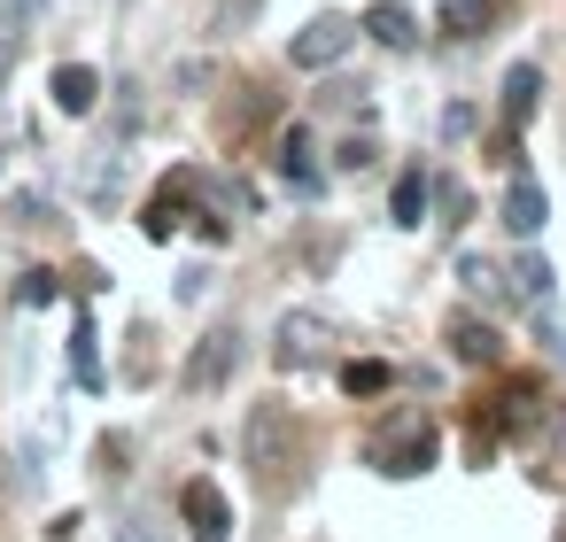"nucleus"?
Returning <instances> with one entry per match:
<instances>
[{
	"label": "nucleus",
	"mask_w": 566,
	"mask_h": 542,
	"mask_svg": "<svg viewBox=\"0 0 566 542\" xmlns=\"http://www.w3.org/2000/svg\"><path fill=\"white\" fill-rule=\"evenodd\" d=\"M326 341H334V333H326V318H318V310H287V318H280V364H295V372H303V364H318V357H326Z\"/></svg>",
	"instance_id": "nucleus-4"
},
{
	"label": "nucleus",
	"mask_w": 566,
	"mask_h": 542,
	"mask_svg": "<svg viewBox=\"0 0 566 542\" xmlns=\"http://www.w3.org/2000/svg\"><path fill=\"white\" fill-rule=\"evenodd\" d=\"M55 109H63V117H94V109H102V71L63 63V71H55Z\"/></svg>",
	"instance_id": "nucleus-6"
},
{
	"label": "nucleus",
	"mask_w": 566,
	"mask_h": 542,
	"mask_svg": "<svg viewBox=\"0 0 566 542\" xmlns=\"http://www.w3.org/2000/svg\"><path fill=\"white\" fill-rule=\"evenodd\" d=\"M349 47H357V24H349V17H311V24L295 32L287 63H295V71H334Z\"/></svg>",
	"instance_id": "nucleus-2"
},
{
	"label": "nucleus",
	"mask_w": 566,
	"mask_h": 542,
	"mask_svg": "<svg viewBox=\"0 0 566 542\" xmlns=\"http://www.w3.org/2000/svg\"><path fill=\"white\" fill-rule=\"evenodd\" d=\"M373 457H380V472L411 480V472H427V465H434V434H427V426H411V434H396V442L380 434V442H373Z\"/></svg>",
	"instance_id": "nucleus-5"
},
{
	"label": "nucleus",
	"mask_w": 566,
	"mask_h": 542,
	"mask_svg": "<svg viewBox=\"0 0 566 542\" xmlns=\"http://www.w3.org/2000/svg\"><path fill=\"white\" fill-rule=\"evenodd\" d=\"M179 519H187L195 542H226V527H233L226 488H218V480H187V488H179Z\"/></svg>",
	"instance_id": "nucleus-3"
},
{
	"label": "nucleus",
	"mask_w": 566,
	"mask_h": 542,
	"mask_svg": "<svg viewBox=\"0 0 566 542\" xmlns=\"http://www.w3.org/2000/svg\"><path fill=\"white\" fill-rule=\"evenodd\" d=\"M249 457H256V480L287 488V472H295V426H287V411H256L249 418Z\"/></svg>",
	"instance_id": "nucleus-1"
},
{
	"label": "nucleus",
	"mask_w": 566,
	"mask_h": 542,
	"mask_svg": "<svg viewBox=\"0 0 566 542\" xmlns=\"http://www.w3.org/2000/svg\"><path fill=\"white\" fill-rule=\"evenodd\" d=\"M357 32H373V40H380V47H396V55H403V47H419V17L403 9V0H380V9H365V24H357Z\"/></svg>",
	"instance_id": "nucleus-8"
},
{
	"label": "nucleus",
	"mask_w": 566,
	"mask_h": 542,
	"mask_svg": "<svg viewBox=\"0 0 566 542\" xmlns=\"http://www.w3.org/2000/svg\"><path fill=\"white\" fill-rule=\"evenodd\" d=\"M17 55H24V32L0 17V78H17Z\"/></svg>",
	"instance_id": "nucleus-18"
},
{
	"label": "nucleus",
	"mask_w": 566,
	"mask_h": 542,
	"mask_svg": "<svg viewBox=\"0 0 566 542\" xmlns=\"http://www.w3.org/2000/svg\"><path fill=\"white\" fill-rule=\"evenodd\" d=\"M504 225H512L520 241H535V233L551 225V202H543L535 179H512V187H504Z\"/></svg>",
	"instance_id": "nucleus-7"
},
{
	"label": "nucleus",
	"mask_w": 566,
	"mask_h": 542,
	"mask_svg": "<svg viewBox=\"0 0 566 542\" xmlns=\"http://www.w3.org/2000/svg\"><path fill=\"white\" fill-rule=\"evenodd\" d=\"M17 302H24V310H48V302H55V272H24V279H17Z\"/></svg>",
	"instance_id": "nucleus-16"
},
{
	"label": "nucleus",
	"mask_w": 566,
	"mask_h": 542,
	"mask_svg": "<svg viewBox=\"0 0 566 542\" xmlns=\"http://www.w3.org/2000/svg\"><path fill=\"white\" fill-rule=\"evenodd\" d=\"M458 279H465V295H496V272H489L481 256H465V264H458Z\"/></svg>",
	"instance_id": "nucleus-19"
},
{
	"label": "nucleus",
	"mask_w": 566,
	"mask_h": 542,
	"mask_svg": "<svg viewBox=\"0 0 566 542\" xmlns=\"http://www.w3.org/2000/svg\"><path fill=\"white\" fill-rule=\"evenodd\" d=\"M434 24H442L450 40H481V32L496 24V0H442V9H434Z\"/></svg>",
	"instance_id": "nucleus-11"
},
{
	"label": "nucleus",
	"mask_w": 566,
	"mask_h": 542,
	"mask_svg": "<svg viewBox=\"0 0 566 542\" xmlns=\"http://www.w3.org/2000/svg\"><path fill=\"white\" fill-rule=\"evenodd\" d=\"M71 372L86 380V387H102V357H94V326L78 318V333H71Z\"/></svg>",
	"instance_id": "nucleus-14"
},
{
	"label": "nucleus",
	"mask_w": 566,
	"mask_h": 542,
	"mask_svg": "<svg viewBox=\"0 0 566 542\" xmlns=\"http://www.w3.org/2000/svg\"><path fill=\"white\" fill-rule=\"evenodd\" d=\"M442 341H450V357H458V364H496V333H489L481 318H450V333H442Z\"/></svg>",
	"instance_id": "nucleus-12"
},
{
	"label": "nucleus",
	"mask_w": 566,
	"mask_h": 542,
	"mask_svg": "<svg viewBox=\"0 0 566 542\" xmlns=\"http://www.w3.org/2000/svg\"><path fill=\"white\" fill-rule=\"evenodd\" d=\"M280 171H287L295 187H311V179H318V171H311V140H303V132H287V140H280Z\"/></svg>",
	"instance_id": "nucleus-15"
},
{
	"label": "nucleus",
	"mask_w": 566,
	"mask_h": 542,
	"mask_svg": "<svg viewBox=\"0 0 566 542\" xmlns=\"http://www.w3.org/2000/svg\"><path fill=\"white\" fill-rule=\"evenodd\" d=\"M535 102H543V71H535V63H512V71H504V125L520 132V125L535 117Z\"/></svg>",
	"instance_id": "nucleus-9"
},
{
	"label": "nucleus",
	"mask_w": 566,
	"mask_h": 542,
	"mask_svg": "<svg viewBox=\"0 0 566 542\" xmlns=\"http://www.w3.org/2000/svg\"><path fill=\"white\" fill-rule=\"evenodd\" d=\"M233 357H241V333H210V349L187 357V387H218L233 372Z\"/></svg>",
	"instance_id": "nucleus-10"
},
{
	"label": "nucleus",
	"mask_w": 566,
	"mask_h": 542,
	"mask_svg": "<svg viewBox=\"0 0 566 542\" xmlns=\"http://www.w3.org/2000/svg\"><path fill=\"white\" fill-rule=\"evenodd\" d=\"M427 217V171H403L396 179V225H419Z\"/></svg>",
	"instance_id": "nucleus-13"
},
{
	"label": "nucleus",
	"mask_w": 566,
	"mask_h": 542,
	"mask_svg": "<svg viewBox=\"0 0 566 542\" xmlns=\"http://www.w3.org/2000/svg\"><path fill=\"white\" fill-rule=\"evenodd\" d=\"M117 542H164V534H156L148 519H133V527H117Z\"/></svg>",
	"instance_id": "nucleus-21"
},
{
	"label": "nucleus",
	"mask_w": 566,
	"mask_h": 542,
	"mask_svg": "<svg viewBox=\"0 0 566 542\" xmlns=\"http://www.w3.org/2000/svg\"><path fill=\"white\" fill-rule=\"evenodd\" d=\"M520 295H535V302H543V295H551V272H543V264H535V256H527V264H520Z\"/></svg>",
	"instance_id": "nucleus-20"
},
{
	"label": "nucleus",
	"mask_w": 566,
	"mask_h": 542,
	"mask_svg": "<svg viewBox=\"0 0 566 542\" xmlns=\"http://www.w3.org/2000/svg\"><path fill=\"white\" fill-rule=\"evenodd\" d=\"M342 387H349V395H380V387H388V364H349Z\"/></svg>",
	"instance_id": "nucleus-17"
}]
</instances>
